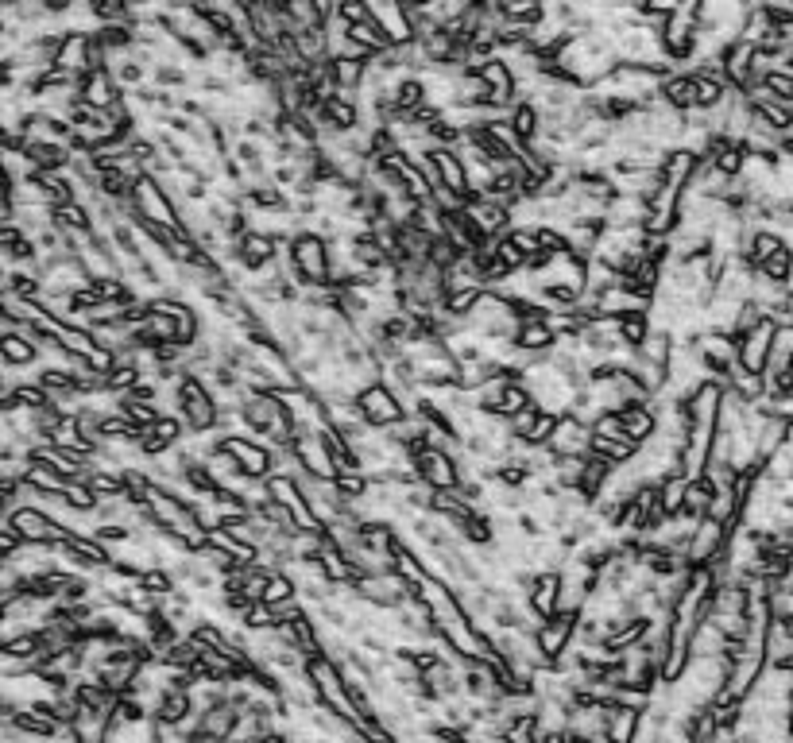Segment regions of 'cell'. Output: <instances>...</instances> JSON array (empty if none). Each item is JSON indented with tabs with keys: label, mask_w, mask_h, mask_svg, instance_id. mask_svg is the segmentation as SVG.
<instances>
[{
	"label": "cell",
	"mask_w": 793,
	"mask_h": 743,
	"mask_svg": "<svg viewBox=\"0 0 793 743\" xmlns=\"http://www.w3.org/2000/svg\"><path fill=\"white\" fill-rule=\"evenodd\" d=\"M136 209L144 217V225H178V209L167 198V190L159 186V179H140L136 182Z\"/></svg>",
	"instance_id": "cell-5"
},
{
	"label": "cell",
	"mask_w": 793,
	"mask_h": 743,
	"mask_svg": "<svg viewBox=\"0 0 793 743\" xmlns=\"http://www.w3.org/2000/svg\"><path fill=\"white\" fill-rule=\"evenodd\" d=\"M778 333H782V329L766 318L759 329H751L747 337H739V364H743L747 372L763 376L766 364H770V353H774V341H778Z\"/></svg>",
	"instance_id": "cell-7"
},
{
	"label": "cell",
	"mask_w": 793,
	"mask_h": 743,
	"mask_svg": "<svg viewBox=\"0 0 793 743\" xmlns=\"http://www.w3.org/2000/svg\"><path fill=\"white\" fill-rule=\"evenodd\" d=\"M592 434L596 438H608V442H627V430H623V418L619 415H600L592 422Z\"/></svg>",
	"instance_id": "cell-24"
},
{
	"label": "cell",
	"mask_w": 793,
	"mask_h": 743,
	"mask_svg": "<svg viewBox=\"0 0 793 743\" xmlns=\"http://www.w3.org/2000/svg\"><path fill=\"white\" fill-rule=\"evenodd\" d=\"M59 345L74 360H89L97 353V337H93L89 329H78V326H59Z\"/></svg>",
	"instance_id": "cell-17"
},
{
	"label": "cell",
	"mask_w": 793,
	"mask_h": 743,
	"mask_svg": "<svg viewBox=\"0 0 793 743\" xmlns=\"http://www.w3.org/2000/svg\"><path fill=\"white\" fill-rule=\"evenodd\" d=\"M62 496H66V504L74 507L78 515H93V511H97V504H101V500L89 492L86 484H66V492H62Z\"/></svg>",
	"instance_id": "cell-23"
},
{
	"label": "cell",
	"mask_w": 793,
	"mask_h": 743,
	"mask_svg": "<svg viewBox=\"0 0 793 743\" xmlns=\"http://www.w3.org/2000/svg\"><path fill=\"white\" fill-rule=\"evenodd\" d=\"M120 86L113 82V74L109 70H93L86 78V86H82V105L89 109H97V113H113L120 105Z\"/></svg>",
	"instance_id": "cell-11"
},
{
	"label": "cell",
	"mask_w": 793,
	"mask_h": 743,
	"mask_svg": "<svg viewBox=\"0 0 793 743\" xmlns=\"http://www.w3.org/2000/svg\"><path fill=\"white\" fill-rule=\"evenodd\" d=\"M368 12H372V20L383 28V35L391 39V47H411L414 39H418V31L411 24V12H407V4H383V0H368Z\"/></svg>",
	"instance_id": "cell-6"
},
{
	"label": "cell",
	"mask_w": 793,
	"mask_h": 743,
	"mask_svg": "<svg viewBox=\"0 0 793 743\" xmlns=\"http://www.w3.org/2000/svg\"><path fill=\"white\" fill-rule=\"evenodd\" d=\"M766 93H770L774 101H786V105H793V70H790V66H782V70H774V74L766 78Z\"/></svg>",
	"instance_id": "cell-22"
},
{
	"label": "cell",
	"mask_w": 793,
	"mask_h": 743,
	"mask_svg": "<svg viewBox=\"0 0 793 743\" xmlns=\"http://www.w3.org/2000/svg\"><path fill=\"white\" fill-rule=\"evenodd\" d=\"M287 600H298V585H294L291 573H275L271 585H267L264 604L267 608H279V604H287Z\"/></svg>",
	"instance_id": "cell-20"
},
{
	"label": "cell",
	"mask_w": 793,
	"mask_h": 743,
	"mask_svg": "<svg viewBox=\"0 0 793 743\" xmlns=\"http://www.w3.org/2000/svg\"><path fill=\"white\" fill-rule=\"evenodd\" d=\"M24 484H31V488H35V492H43V496H62V492H66V480H62L51 465H39V461H31Z\"/></svg>",
	"instance_id": "cell-18"
},
{
	"label": "cell",
	"mask_w": 793,
	"mask_h": 743,
	"mask_svg": "<svg viewBox=\"0 0 793 743\" xmlns=\"http://www.w3.org/2000/svg\"><path fill=\"white\" fill-rule=\"evenodd\" d=\"M577 624H581V616H573V612H558L554 620H546V624H542V631L534 635L538 651L546 654L550 662L565 658V654L573 651V643H577Z\"/></svg>",
	"instance_id": "cell-4"
},
{
	"label": "cell",
	"mask_w": 793,
	"mask_h": 743,
	"mask_svg": "<svg viewBox=\"0 0 793 743\" xmlns=\"http://www.w3.org/2000/svg\"><path fill=\"white\" fill-rule=\"evenodd\" d=\"M294 271H298V287H333V260H329V240L318 233H302L291 248Z\"/></svg>",
	"instance_id": "cell-1"
},
{
	"label": "cell",
	"mask_w": 793,
	"mask_h": 743,
	"mask_svg": "<svg viewBox=\"0 0 793 743\" xmlns=\"http://www.w3.org/2000/svg\"><path fill=\"white\" fill-rule=\"evenodd\" d=\"M639 728H643V713L639 709H623V705L608 709V740L612 743H635L639 740Z\"/></svg>",
	"instance_id": "cell-14"
},
{
	"label": "cell",
	"mask_w": 793,
	"mask_h": 743,
	"mask_svg": "<svg viewBox=\"0 0 793 743\" xmlns=\"http://www.w3.org/2000/svg\"><path fill=\"white\" fill-rule=\"evenodd\" d=\"M530 612L542 620H554L561 612V573H538L534 589H530Z\"/></svg>",
	"instance_id": "cell-12"
},
{
	"label": "cell",
	"mask_w": 793,
	"mask_h": 743,
	"mask_svg": "<svg viewBox=\"0 0 793 743\" xmlns=\"http://www.w3.org/2000/svg\"><path fill=\"white\" fill-rule=\"evenodd\" d=\"M550 449L558 453L561 461H585L588 453H592V426L565 415L558 422V434H554Z\"/></svg>",
	"instance_id": "cell-9"
},
{
	"label": "cell",
	"mask_w": 793,
	"mask_h": 743,
	"mask_svg": "<svg viewBox=\"0 0 793 743\" xmlns=\"http://www.w3.org/2000/svg\"><path fill=\"white\" fill-rule=\"evenodd\" d=\"M724 647H728V635L712 624V616L693 631V643H689L693 658H724Z\"/></svg>",
	"instance_id": "cell-16"
},
{
	"label": "cell",
	"mask_w": 793,
	"mask_h": 743,
	"mask_svg": "<svg viewBox=\"0 0 793 743\" xmlns=\"http://www.w3.org/2000/svg\"><path fill=\"white\" fill-rule=\"evenodd\" d=\"M294 453L302 461V469L318 480H337V465H333V453L325 446L322 434H298L294 438Z\"/></svg>",
	"instance_id": "cell-10"
},
{
	"label": "cell",
	"mask_w": 793,
	"mask_h": 743,
	"mask_svg": "<svg viewBox=\"0 0 793 743\" xmlns=\"http://www.w3.org/2000/svg\"><path fill=\"white\" fill-rule=\"evenodd\" d=\"M685 496H689V480L681 473L662 480V511H666L670 519H677V515L685 511Z\"/></svg>",
	"instance_id": "cell-19"
},
{
	"label": "cell",
	"mask_w": 793,
	"mask_h": 743,
	"mask_svg": "<svg viewBox=\"0 0 793 743\" xmlns=\"http://www.w3.org/2000/svg\"><path fill=\"white\" fill-rule=\"evenodd\" d=\"M496 260H500V264L511 271V275H515V271H527V252H523V248L511 240V233H507L503 240H496Z\"/></svg>",
	"instance_id": "cell-21"
},
{
	"label": "cell",
	"mask_w": 793,
	"mask_h": 743,
	"mask_svg": "<svg viewBox=\"0 0 793 743\" xmlns=\"http://www.w3.org/2000/svg\"><path fill=\"white\" fill-rule=\"evenodd\" d=\"M356 403H360V415H364V422H368L372 430H395L399 422H407V407H403L383 384L368 387Z\"/></svg>",
	"instance_id": "cell-3"
},
{
	"label": "cell",
	"mask_w": 793,
	"mask_h": 743,
	"mask_svg": "<svg viewBox=\"0 0 793 743\" xmlns=\"http://www.w3.org/2000/svg\"><path fill=\"white\" fill-rule=\"evenodd\" d=\"M414 473L418 480L430 488V492H457L465 484L461 476V461L453 453H441V449H422L414 457Z\"/></svg>",
	"instance_id": "cell-2"
},
{
	"label": "cell",
	"mask_w": 793,
	"mask_h": 743,
	"mask_svg": "<svg viewBox=\"0 0 793 743\" xmlns=\"http://www.w3.org/2000/svg\"><path fill=\"white\" fill-rule=\"evenodd\" d=\"M662 101L677 109V113H693L697 109V86H693V74H681L677 70L674 78L662 82Z\"/></svg>",
	"instance_id": "cell-13"
},
{
	"label": "cell",
	"mask_w": 793,
	"mask_h": 743,
	"mask_svg": "<svg viewBox=\"0 0 793 743\" xmlns=\"http://www.w3.org/2000/svg\"><path fill=\"white\" fill-rule=\"evenodd\" d=\"M0 357L8 368H31V364H39V349L31 345L24 333H4L0 337Z\"/></svg>",
	"instance_id": "cell-15"
},
{
	"label": "cell",
	"mask_w": 793,
	"mask_h": 743,
	"mask_svg": "<svg viewBox=\"0 0 793 743\" xmlns=\"http://www.w3.org/2000/svg\"><path fill=\"white\" fill-rule=\"evenodd\" d=\"M225 453H233L244 476H252V480H267V476H271L275 453H271L256 434H248V438H229V442H225Z\"/></svg>",
	"instance_id": "cell-8"
}]
</instances>
